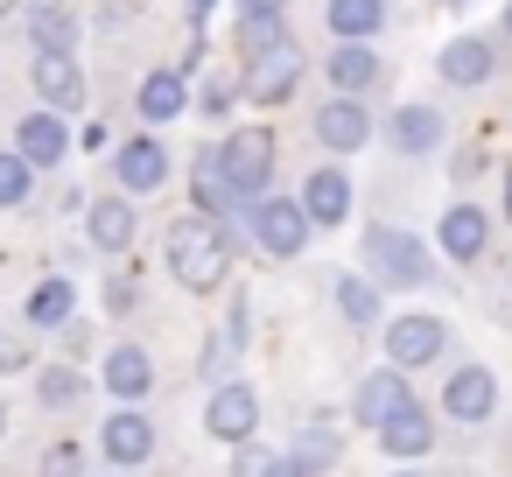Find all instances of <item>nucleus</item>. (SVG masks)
<instances>
[{"label":"nucleus","instance_id":"36","mask_svg":"<svg viewBox=\"0 0 512 477\" xmlns=\"http://www.w3.org/2000/svg\"><path fill=\"white\" fill-rule=\"evenodd\" d=\"M183 8H190V15H204V8H211V0H183Z\"/></svg>","mask_w":512,"mask_h":477},{"label":"nucleus","instance_id":"1","mask_svg":"<svg viewBox=\"0 0 512 477\" xmlns=\"http://www.w3.org/2000/svg\"><path fill=\"white\" fill-rule=\"evenodd\" d=\"M169 267H176V281L190 295H211L232 274V246H225V232L211 218H176L169 225Z\"/></svg>","mask_w":512,"mask_h":477},{"label":"nucleus","instance_id":"13","mask_svg":"<svg viewBox=\"0 0 512 477\" xmlns=\"http://www.w3.org/2000/svg\"><path fill=\"white\" fill-rule=\"evenodd\" d=\"M302 218H309V225H344V218H351V183H344L337 169H316L309 190H302Z\"/></svg>","mask_w":512,"mask_h":477},{"label":"nucleus","instance_id":"30","mask_svg":"<svg viewBox=\"0 0 512 477\" xmlns=\"http://www.w3.org/2000/svg\"><path fill=\"white\" fill-rule=\"evenodd\" d=\"M78 393H85V379H78L71 365H50V372L36 379V400H43V407H71Z\"/></svg>","mask_w":512,"mask_h":477},{"label":"nucleus","instance_id":"24","mask_svg":"<svg viewBox=\"0 0 512 477\" xmlns=\"http://www.w3.org/2000/svg\"><path fill=\"white\" fill-rule=\"evenodd\" d=\"M183 99H190L183 71H155V78L141 85V120H176V113H183Z\"/></svg>","mask_w":512,"mask_h":477},{"label":"nucleus","instance_id":"10","mask_svg":"<svg viewBox=\"0 0 512 477\" xmlns=\"http://www.w3.org/2000/svg\"><path fill=\"white\" fill-rule=\"evenodd\" d=\"M428 442H435V421H428V407H414V400H400V407L379 421V449H386V456H428Z\"/></svg>","mask_w":512,"mask_h":477},{"label":"nucleus","instance_id":"12","mask_svg":"<svg viewBox=\"0 0 512 477\" xmlns=\"http://www.w3.org/2000/svg\"><path fill=\"white\" fill-rule=\"evenodd\" d=\"M316 141H323V148H365V141H372L365 106H358V99H330V106L316 113Z\"/></svg>","mask_w":512,"mask_h":477},{"label":"nucleus","instance_id":"37","mask_svg":"<svg viewBox=\"0 0 512 477\" xmlns=\"http://www.w3.org/2000/svg\"><path fill=\"white\" fill-rule=\"evenodd\" d=\"M505 211H512V169H505Z\"/></svg>","mask_w":512,"mask_h":477},{"label":"nucleus","instance_id":"18","mask_svg":"<svg viewBox=\"0 0 512 477\" xmlns=\"http://www.w3.org/2000/svg\"><path fill=\"white\" fill-rule=\"evenodd\" d=\"M288 22H281V0H246V15H239V57H260L267 43H281Z\"/></svg>","mask_w":512,"mask_h":477},{"label":"nucleus","instance_id":"22","mask_svg":"<svg viewBox=\"0 0 512 477\" xmlns=\"http://www.w3.org/2000/svg\"><path fill=\"white\" fill-rule=\"evenodd\" d=\"M148 379H155V365H148V351H141V344H120V351L106 358V386H113L120 400H141V393H148Z\"/></svg>","mask_w":512,"mask_h":477},{"label":"nucleus","instance_id":"25","mask_svg":"<svg viewBox=\"0 0 512 477\" xmlns=\"http://www.w3.org/2000/svg\"><path fill=\"white\" fill-rule=\"evenodd\" d=\"M379 22H386L379 0H330V29H337V43H365Z\"/></svg>","mask_w":512,"mask_h":477},{"label":"nucleus","instance_id":"41","mask_svg":"<svg viewBox=\"0 0 512 477\" xmlns=\"http://www.w3.org/2000/svg\"><path fill=\"white\" fill-rule=\"evenodd\" d=\"M456 8H463V0H456Z\"/></svg>","mask_w":512,"mask_h":477},{"label":"nucleus","instance_id":"7","mask_svg":"<svg viewBox=\"0 0 512 477\" xmlns=\"http://www.w3.org/2000/svg\"><path fill=\"white\" fill-rule=\"evenodd\" d=\"M442 407H449V421H491V407H498V379L484 372V365H463V372H449V386H442Z\"/></svg>","mask_w":512,"mask_h":477},{"label":"nucleus","instance_id":"16","mask_svg":"<svg viewBox=\"0 0 512 477\" xmlns=\"http://www.w3.org/2000/svg\"><path fill=\"white\" fill-rule=\"evenodd\" d=\"M330 85H337L344 99L372 92V85H379V57H372L365 43H337V57H330Z\"/></svg>","mask_w":512,"mask_h":477},{"label":"nucleus","instance_id":"6","mask_svg":"<svg viewBox=\"0 0 512 477\" xmlns=\"http://www.w3.org/2000/svg\"><path fill=\"white\" fill-rule=\"evenodd\" d=\"M253 232H260V246H267L274 260H295V253L309 246V218H302V204H288V197L260 204V211H253Z\"/></svg>","mask_w":512,"mask_h":477},{"label":"nucleus","instance_id":"4","mask_svg":"<svg viewBox=\"0 0 512 477\" xmlns=\"http://www.w3.org/2000/svg\"><path fill=\"white\" fill-rule=\"evenodd\" d=\"M295 78H302V50L281 36V43H267L260 57H246V78H239V85H246L253 106H281V99L295 92Z\"/></svg>","mask_w":512,"mask_h":477},{"label":"nucleus","instance_id":"23","mask_svg":"<svg viewBox=\"0 0 512 477\" xmlns=\"http://www.w3.org/2000/svg\"><path fill=\"white\" fill-rule=\"evenodd\" d=\"M442 78H449V85H484V78H491V43H477V36L449 43V50H442Z\"/></svg>","mask_w":512,"mask_h":477},{"label":"nucleus","instance_id":"38","mask_svg":"<svg viewBox=\"0 0 512 477\" xmlns=\"http://www.w3.org/2000/svg\"><path fill=\"white\" fill-rule=\"evenodd\" d=\"M0 435H8V400H0Z\"/></svg>","mask_w":512,"mask_h":477},{"label":"nucleus","instance_id":"29","mask_svg":"<svg viewBox=\"0 0 512 477\" xmlns=\"http://www.w3.org/2000/svg\"><path fill=\"white\" fill-rule=\"evenodd\" d=\"M337 309L351 316V330H365V323H379V288H365V281H337Z\"/></svg>","mask_w":512,"mask_h":477},{"label":"nucleus","instance_id":"27","mask_svg":"<svg viewBox=\"0 0 512 477\" xmlns=\"http://www.w3.org/2000/svg\"><path fill=\"white\" fill-rule=\"evenodd\" d=\"M71 302H78L71 281H43V288L29 295V323H43V330H50V323H71Z\"/></svg>","mask_w":512,"mask_h":477},{"label":"nucleus","instance_id":"8","mask_svg":"<svg viewBox=\"0 0 512 477\" xmlns=\"http://www.w3.org/2000/svg\"><path fill=\"white\" fill-rule=\"evenodd\" d=\"M204 428H211L218 442H253V428H260V400H253V386H218L211 407H204Z\"/></svg>","mask_w":512,"mask_h":477},{"label":"nucleus","instance_id":"20","mask_svg":"<svg viewBox=\"0 0 512 477\" xmlns=\"http://www.w3.org/2000/svg\"><path fill=\"white\" fill-rule=\"evenodd\" d=\"M484 239H491V225H484V211H470V204H456V211L442 218V253H449V260H477V253H484Z\"/></svg>","mask_w":512,"mask_h":477},{"label":"nucleus","instance_id":"19","mask_svg":"<svg viewBox=\"0 0 512 477\" xmlns=\"http://www.w3.org/2000/svg\"><path fill=\"white\" fill-rule=\"evenodd\" d=\"M386 134H393V148H400V155H428V148L442 141V120H435V106H400Z\"/></svg>","mask_w":512,"mask_h":477},{"label":"nucleus","instance_id":"26","mask_svg":"<svg viewBox=\"0 0 512 477\" xmlns=\"http://www.w3.org/2000/svg\"><path fill=\"white\" fill-rule=\"evenodd\" d=\"M29 36H36V50H71L78 43V22L64 8H29Z\"/></svg>","mask_w":512,"mask_h":477},{"label":"nucleus","instance_id":"14","mask_svg":"<svg viewBox=\"0 0 512 477\" xmlns=\"http://www.w3.org/2000/svg\"><path fill=\"white\" fill-rule=\"evenodd\" d=\"M400 400H414V393H407V372H393V365H386V372H372V379H358V400H351V414L379 428V421H386V414H393Z\"/></svg>","mask_w":512,"mask_h":477},{"label":"nucleus","instance_id":"35","mask_svg":"<svg viewBox=\"0 0 512 477\" xmlns=\"http://www.w3.org/2000/svg\"><path fill=\"white\" fill-rule=\"evenodd\" d=\"M260 477H309V470H295V456H267V470Z\"/></svg>","mask_w":512,"mask_h":477},{"label":"nucleus","instance_id":"21","mask_svg":"<svg viewBox=\"0 0 512 477\" xmlns=\"http://www.w3.org/2000/svg\"><path fill=\"white\" fill-rule=\"evenodd\" d=\"M120 183H127V190H155V183H169V155H162L155 141H127V148H120Z\"/></svg>","mask_w":512,"mask_h":477},{"label":"nucleus","instance_id":"42","mask_svg":"<svg viewBox=\"0 0 512 477\" xmlns=\"http://www.w3.org/2000/svg\"><path fill=\"white\" fill-rule=\"evenodd\" d=\"M407 477H414V470H407Z\"/></svg>","mask_w":512,"mask_h":477},{"label":"nucleus","instance_id":"11","mask_svg":"<svg viewBox=\"0 0 512 477\" xmlns=\"http://www.w3.org/2000/svg\"><path fill=\"white\" fill-rule=\"evenodd\" d=\"M106 456H113L120 470H134V463H148V456H155V428H148V414H134V407H120V414L106 421Z\"/></svg>","mask_w":512,"mask_h":477},{"label":"nucleus","instance_id":"5","mask_svg":"<svg viewBox=\"0 0 512 477\" xmlns=\"http://www.w3.org/2000/svg\"><path fill=\"white\" fill-rule=\"evenodd\" d=\"M442 344H449V330H442L435 316H400V323H386V358H393V372L435 365Z\"/></svg>","mask_w":512,"mask_h":477},{"label":"nucleus","instance_id":"40","mask_svg":"<svg viewBox=\"0 0 512 477\" xmlns=\"http://www.w3.org/2000/svg\"><path fill=\"white\" fill-rule=\"evenodd\" d=\"M29 8H50V0H29Z\"/></svg>","mask_w":512,"mask_h":477},{"label":"nucleus","instance_id":"39","mask_svg":"<svg viewBox=\"0 0 512 477\" xmlns=\"http://www.w3.org/2000/svg\"><path fill=\"white\" fill-rule=\"evenodd\" d=\"M505 36H512V8H505Z\"/></svg>","mask_w":512,"mask_h":477},{"label":"nucleus","instance_id":"28","mask_svg":"<svg viewBox=\"0 0 512 477\" xmlns=\"http://www.w3.org/2000/svg\"><path fill=\"white\" fill-rule=\"evenodd\" d=\"M197 204H204V218H211V211H239L232 183L218 176V155H204V162H197Z\"/></svg>","mask_w":512,"mask_h":477},{"label":"nucleus","instance_id":"9","mask_svg":"<svg viewBox=\"0 0 512 477\" xmlns=\"http://www.w3.org/2000/svg\"><path fill=\"white\" fill-rule=\"evenodd\" d=\"M36 92L57 106V113H78L85 106V78H78V64H71V50H36Z\"/></svg>","mask_w":512,"mask_h":477},{"label":"nucleus","instance_id":"32","mask_svg":"<svg viewBox=\"0 0 512 477\" xmlns=\"http://www.w3.org/2000/svg\"><path fill=\"white\" fill-rule=\"evenodd\" d=\"M29 190H36V169L22 155H0V204H22Z\"/></svg>","mask_w":512,"mask_h":477},{"label":"nucleus","instance_id":"34","mask_svg":"<svg viewBox=\"0 0 512 477\" xmlns=\"http://www.w3.org/2000/svg\"><path fill=\"white\" fill-rule=\"evenodd\" d=\"M29 365V344H15L8 330H0V372H22Z\"/></svg>","mask_w":512,"mask_h":477},{"label":"nucleus","instance_id":"15","mask_svg":"<svg viewBox=\"0 0 512 477\" xmlns=\"http://www.w3.org/2000/svg\"><path fill=\"white\" fill-rule=\"evenodd\" d=\"M85 232H92V246H99V253L134 246V211H127V197H99V204L85 211Z\"/></svg>","mask_w":512,"mask_h":477},{"label":"nucleus","instance_id":"3","mask_svg":"<svg viewBox=\"0 0 512 477\" xmlns=\"http://www.w3.org/2000/svg\"><path fill=\"white\" fill-rule=\"evenodd\" d=\"M218 176L232 183V197H253L267 176H274V134L267 127H246L218 148Z\"/></svg>","mask_w":512,"mask_h":477},{"label":"nucleus","instance_id":"33","mask_svg":"<svg viewBox=\"0 0 512 477\" xmlns=\"http://www.w3.org/2000/svg\"><path fill=\"white\" fill-rule=\"evenodd\" d=\"M43 477H85V449L78 442H50L43 449Z\"/></svg>","mask_w":512,"mask_h":477},{"label":"nucleus","instance_id":"31","mask_svg":"<svg viewBox=\"0 0 512 477\" xmlns=\"http://www.w3.org/2000/svg\"><path fill=\"white\" fill-rule=\"evenodd\" d=\"M330 463H337V435L330 428H309L295 442V470H330Z\"/></svg>","mask_w":512,"mask_h":477},{"label":"nucleus","instance_id":"2","mask_svg":"<svg viewBox=\"0 0 512 477\" xmlns=\"http://www.w3.org/2000/svg\"><path fill=\"white\" fill-rule=\"evenodd\" d=\"M365 260H372V274L393 281V288H421V281H428V253H421L414 232L372 225V232H365Z\"/></svg>","mask_w":512,"mask_h":477},{"label":"nucleus","instance_id":"17","mask_svg":"<svg viewBox=\"0 0 512 477\" xmlns=\"http://www.w3.org/2000/svg\"><path fill=\"white\" fill-rule=\"evenodd\" d=\"M64 148H71V127H64V120H50V113H43V120H22V148H15V155H22L29 169L64 162Z\"/></svg>","mask_w":512,"mask_h":477}]
</instances>
